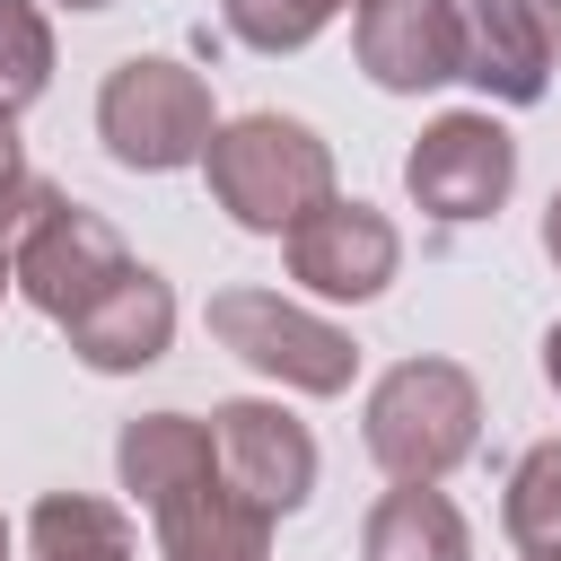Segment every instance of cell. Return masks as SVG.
Wrapping results in <instances>:
<instances>
[{
    "instance_id": "obj_20",
    "label": "cell",
    "mask_w": 561,
    "mask_h": 561,
    "mask_svg": "<svg viewBox=\"0 0 561 561\" xmlns=\"http://www.w3.org/2000/svg\"><path fill=\"white\" fill-rule=\"evenodd\" d=\"M543 377H552V394H561V324L543 333Z\"/></svg>"
},
{
    "instance_id": "obj_9",
    "label": "cell",
    "mask_w": 561,
    "mask_h": 561,
    "mask_svg": "<svg viewBox=\"0 0 561 561\" xmlns=\"http://www.w3.org/2000/svg\"><path fill=\"white\" fill-rule=\"evenodd\" d=\"M289 280L298 289H316V298H377L386 280H394V263H403V237H394V219L386 210H368V202H324V210H307L289 237Z\"/></svg>"
},
{
    "instance_id": "obj_17",
    "label": "cell",
    "mask_w": 561,
    "mask_h": 561,
    "mask_svg": "<svg viewBox=\"0 0 561 561\" xmlns=\"http://www.w3.org/2000/svg\"><path fill=\"white\" fill-rule=\"evenodd\" d=\"M333 9H342V0H219L228 35L254 44V53H298V44H316V35L333 26Z\"/></svg>"
},
{
    "instance_id": "obj_3",
    "label": "cell",
    "mask_w": 561,
    "mask_h": 561,
    "mask_svg": "<svg viewBox=\"0 0 561 561\" xmlns=\"http://www.w3.org/2000/svg\"><path fill=\"white\" fill-rule=\"evenodd\" d=\"M482 438V386L456 359H394L368 386V456L394 482H447Z\"/></svg>"
},
{
    "instance_id": "obj_1",
    "label": "cell",
    "mask_w": 561,
    "mask_h": 561,
    "mask_svg": "<svg viewBox=\"0 0 561 561\" xmlns=\"http://www.w3.org/2000/svg\"><path fill=\"white\" fill-rule=\"evenodd\" d=\"M123 491L158 517V561H272V517L245 508L210 456V421L140 412L114 438Z\"/></svg>"
},
{
    "instance_id": "obj_2",
    "label": "cell",
    "mask_w": 561,
    "mask_h": 561,
    "mask_svg": "<svg viewBox=\"0 0 561 561\" xmlns=\"http://www.w3.org/2000/svg\"><path fill=\"white\" fill-rule=\"evenodd\" d=\"M202 175H210V202L254 228V237H289L307 210L333 202V149L289 123V114H237L210 131L202 149Z\"/></svg>"
},
{
    "instance_id": "obj_11",
    "label": "cell",
    "mask_w": 561,
    "mask_h": 561,
    "mask_svg": "<svg viewBox=\"0 0 561 561\" xmlns=\"http://www.w3.org/2000/svg\"><path fill=\"white\" fill-rule=\"evenodd\" d=\"M70 333V351L96 368V377H131V368H149V359H167V342H175V289L149 272V263H131L79 324H61Z\"/></svg>"
},
{
    "instance_id": "obj_10",
    "label": "cell",
    "mask_w": 561,
    "mask_h": 561,
    "mask_svg": "<svg viewBox=\"0 0 561 561\" xmlns=\"http://www.w3.org/2000/svg\"><path fill=\"white\" fill-rule=\"evenodd\" d=\"M351 44L359 70L394 96H421L438 79H456V18L447 0H359L351 9Z\"/></svg>"
},
{
    "instance_id": "obj_23",
    "label": "cell",
    "mask_w": 561,
    "mask_h": 561,
    "mask_svg": "<svg viewBox=\"0 0 561 561\" xmlns=\"http://www.w3.org/2000/svg\"><path fill=\"white\" fill-rule=\"evenodd\" d=\"M61 9H114V0H61Z\"/></svg>"
},
{
    "instance_id": "obj_18",
    "label": "cell",
    "mask_w": 561,
    "mask_h": 561,
    "mask_svg": "<svg viewBox=\"0 0 561 561\" xmlns=\"http://www.w3.org/2000/svg\"><path fill=\"white\" fill-rule=\"evenodd\" d=\"M526 18H535V35H543V61L561 70V0H526Z\"/></svg>"
},
{
    "instance_id": "obj_5",
    "label": "cell",
    "mask_w": 561,
    "mask_h": 561,
    "mask_svg": "<svg viewBox=\"0 0 561 561\" xmlns=\"http://www.w3.org/2000/svg\"><path fill=\"white\" fill-rule=\"evenodd\" d=\"M210 333L219 351H237L254 377L289 386V394H342L359 377V342L307 307H289L280 289H219L210 298Z\"/></svg>"
},
{
    "instance_id": "obj_19",
    "label": "cell",
    "mask_w": 561,
    "mask_h": 561,
    "mask_svg": "<svg viewBox=\"0 0 561 561\" xmlns=\"http://www.w3.org/2000/svg\"><path fill=\"white\" fill-rule=\"evenodd\" d=\"M26 175V158H18V131H9V114H0V193Z\"/></svg>"
},
{
    "instance_id": "obj_16",
    "label": "cell",
    "mask_w": 561,
    "mask_h": 561,
    "mask_svg": "<svg viewBox=\"0 0 561 561\" xmlns=\"http://www.w3.org/2000/svg\"><path fill=\"white\" fill-rule=\"evenodd\" d=\"M53 79V26L35 0H0V114L18 123Z\"/></svg>"
},
{
    "instance_id": "obj_24",
    "label": "cell",
    "mask_w": 561,
    "mask_h": 561,
    "mask_svg": "<svg viewBox=\"0 0 561 561\" xmlns=\"http://www.w3.org/2000/svg\"><path fill=\"white\" fill-rule=\"evenodd\" d=\"M0 561H9V526H0Z\"/></svg>"
},
{
    "instance_id": "obj_22",
    "label": "cell",
    "mask_w": 561,
    "mask_h": 561,
    "mask_svg": "<svg viewBox=\"0 0 561 561\" xmlns=\"http://www.w3.org/2000/svg\"><path fill=\"white\" fill-rule=\"evenodd\" d=\"M9 289H18V272H9V245H0V298H9Z\"/></svg>"
},
{
    "instance_id": "obj_25",
    "label": "cell",
    "mask_w": 561,
    "mask_h": 561,
    "mask_svg": "<svg viewBox=\"0 0 561 561\" xmlns=\"http://www.w3.org/2000/svg\"><path fill=\"white\" fill-rule=\"evenodd\" d=\"M351 9H359V0H351Z\"/></svg>"
},
{
    "instance_id": "obj_12",
    "label": "cell",
    "mask_w": 561,
    "mask_h": 561,
    "mask_svg": "<svg viewBox=\"0 0 561 561\" xmlns=\"http://www.w3.org/2000/svg\"><path fill=\"white\" fill-rule=\"evenodd\" d=\"M447 18H456V79H473L500 105L543 96L552 61H543V35H535L526 0H447Z\"/></svg>"
},
{
    "instance_id": "obj_4",
    "label": "cell",
    "mask_w": 561,
    "mask_h": 561,
    "mask_svg": "<svg viewBox=\"0 0 561 561\" xmlns=\"http://www.w3.org/2000/svg\"><path fill=\"white\" fill-rule=\"evenodd\" d=\"M210 131H219V123H210L202 70H184V61H167V53H131V61H114L105 88H96V140H105V158L131 167V175L202 167Z\"/></svg>"
},
{
    "instance_id": "obj_14",
    "label": "cell",
    "mask_w": 561,
    "mask_h": 561,
    "mask_svg": "<svg viewBox=\"0 0 561 561\" xmlns=\"http://www.w3.org/2000/svg\"><path fill=\"white\" fill-rule=\"evenodd\" d=\"M26 552H35V561H131V526H123L114 500L44 491L35 517H26Z\"/></svg>"
},
{
    "instance_id": "obj_15",
    "label": "cell",
    "mask_w": 561,
    "mask_h": 561,
    "mask_svg": "<svg viewBox=\"0 0 561 561\" xmlns=\"http://www.w3.org/2000/svg\"><path fill=\"white\" fill-rule=\"evenodd\" d=\"M500 526L526 561H561V438H535L517 465H508V500H500Z\"/></svg>"
},
{
    "instance_id": "obj_13",
    "label": "cell",
    "mask_w": 561,
    "mask_h": 561,
    "mask_svg": "<svg viewBox=\"0 0 561 561\" xmlns=\"http://www.w3.org/2000/svg\"><path fill=\"white\" fill-rule=\"evenodd\" d=\"M359 561H473V535L438 482H394L359 526Z\"/></svg>"
},
{
    "instance_id": "obj_21",
    "label": "cell",
    "mask_w": 561,
    "mask_h": 561,
    "mask_svg": "<svg viewBox=\"0 0 561 561\" xmlns=\"http://www.w3.org/2000/svg\"><path fill=\"white\" fill-rule=\"evenodd\" d=\"M543 254L561 263V193H552V210H543Z\"/></svg>"
},
{
    "instance_id": "obj_8",
    "label": "cell",
    "mask_w": 561,
    "mask_h": 561,
    "mask_svg": "<svg viewBox=\"0 0 561 561\" xmlns=\"http://www.w3.org/2000/svg\"><path fill=\"white\" fill-rule=\"evenodd\" d=\"M210 456H219L228 491L263 517H289L316 491V438L280 403H219L210 412Z\"/></svg>"
},
{
    "instance_id": "obj_7",
    "label": "cell",
    "mask_w": 561,
    "mask_h": 561,
    "mask_svg": "<svg viewBox=\"0 0 561 561\" xmlns=\"http://www.w3.org/2000/svg\"><path fill=\"white\" fill-rule=\"evenodd\" d=\"M508 184H517V140H508L491 114H438V123L412 140V158H403V193H412L430 219H447V228L491 219V210L508 202Z\"/></svg>"
},
{
    "instance_id": "obj_6",
    "label": "cell",
    "mask_w": 561,
    "mask_h": 561,
    "mask_svg": "<svg viewBox=\"0 0 561 561\" xmlns=\"http://www.w3.org/2000/svg\"><path fill=\"white\" fill-rule=\"evenodd\" d=\"M9 272H18V289H26L53 324H79V316H88L123 272H131V245H123L88 202H70V193H61V202L18 237Z\"/></svg>"
}]
</instances>
